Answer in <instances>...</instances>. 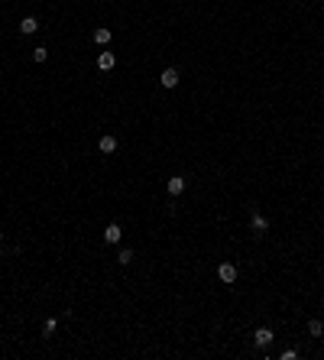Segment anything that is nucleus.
Segmentation results:
<instances>
[{
	"label": "nucleus",
	"instance_id": "nucleus-14",
	"mask_svg": "<svg viewBox=\"0 0 324 360\" xmlns=\"http://www.w3.org/2000/svg\"><path fill=\"white\" fill-rule=\"evenodd\" d=\"M55 328H59V321H55V318H49L46 325H42V334H55Z\"/></svg>",
	"mask_w": 324,
	"mask_h": 360
},
{
	"label": "nucleus",
	"instance_id": "nucleus-13",
	"mask_svg": "<svg viewBox=\"0 0 324 360\" xmlns=\"http://www.w3.org/2000/svg\"><path fill=\"white\" fill-rule=\"evenodd\" d=\"M46 59H49V49H46V46L32 49V62H46Z\"/></svg>",
	"mask_w": 324,
	"mask_h": 360
},
{
	"label": "nucleus",
	"instance_id": "nucleus-1",
	"mask_svg": "<svg viewBox=\"0 0 324 360\" xmlns=\"http://www.w3.org/2000/svg\"><path fill=\"white\" fill-rule=\"evenodd\" d=\"M237 266H233V263H221V266H217V279L224 282V286H233V282H237Z\"/></svg>",
	"mask_w": 324,
	"mask_h": 360
},
{
	"label": "nucleus",
	"instance_id": "nucleus-2",
	"mask_svg": "<svg viewBox=\"0 0 324 360\" xmlns=\"http://www.w3.org/2000/svg\"><path fill=\"white\" fill-rule=\"evenodd\" d=\"M185 188H188V179H185V175H172V179L165 182V192H169V195H182Z\"/></svg>",
	"mask_w": 324,
	"mask_h": 360
},
{
	"label": "nucleus",
	"instance_id": "nucleus-8",
	"mask_svg": "<svg viewBox=\"0 0 324 360\" xmlns=\"http://www.w3.org/2000/svg\"><path fill=\"white\" fill-rule=\"evenodd\" d=\"M114 65H117V55H114V52H100V55H97V68H100V71H110Z\"/></svg>",
	"mask_w": 324,
	"mask_h": 360
},
{
	"label": "nucleus",
	"instance_id": "nucleus-10",
	"mask_svg": "<svg viewBox=\"0 0 324 360\" xmlns=\"http://www.w3.org/2000/svg\"><path fill=\"white\" fill-rule=\"evenodd\" d=\"M94 42H97V46H107L110 42V30L107 26H97V30H94Z\"/></svg>",
	"mask_w": 324,
	"mask_h": 360
},
{
	"label": "nucleus",
	"instance_id": "nucleus-16",
	"mask_svg": "<svg viewBox=\"0 0 324 360\" xmlns=\"http://www.w3.org/2000/svg\"><path fill=\"white\" fill-rule=\"evenodd\" d=\"M0 240H3V230H0Z\"/></svg>",
	"mask_w": 324,
	"mask_h": 360
},
{
	"label": "nucleus",
	"instance_id": "nucleus-3",
	"mask_svg": "<svg viewBox=\"0 0 324 360\" xmlns=\"http://www.w3.org/2000/svg\"><path fill=\"white\" fill-rule=\"evenodd\" d=\"M272 341H276L272 328H256V334H253V344H256V347H269Z\"/></svg>",
	"mask_w": 324,
	"mask_h": 360
},
{
	"label": "nucleus",
	"instance_id": "nucleus-12",
	"mask_svg": "<svg viewBox=\"0 0 324 360\" xmlns=\"http://www.w3.org/2000/svg\"><path fill=\"white\" fill-rule=\"evenodd\" d=\"M117 263H120V266H130V263H133V250H130V247H124V250L117 253Z\"/></svg>",
	"mask_w": 324,
	"mask_h": 360
},
{
	"label": "nucleus",
	"instance_id": "nucleus-5",
	"mask_svg": "<svg viewBox=\"0 0 324 360\" xmlns=\"http://www.w3.org/2000/svg\"><path fill=\"white\" fill-rule=\"evenodd\" d=\"M178 81H182V78H178L175 68H162V75H159V85H162V88H175Z\"/></svg>",
	"mask_w": 324,
	"mask_h": 360
},
{
	"label": "nucleus",
	"instance_id": "nucleus-9",
	"mask_svg": "<svg viewBox=\"0 0 324 360\" xmlns=\"http://www.w3.org/2000/svg\"><path fill=\"white\" fill-rule=\"evenodd\" d=\"M250 224H253V230H256V234L269 230V218H266V214H259V211H253V221H250Z\"/></svg>",
	"mask_w": 324,
	"mask_h": 360
},
{
	"label": "nucleus",
	"instance_id": "nucleus-11",
	"mask_svg": "<svg viewBox=\"0 0 324 360\" xmlns=\"http://www.w3.org/2000/svg\"><path fill=\"white\" fill-rule=\"evenodd\" d=\"M308 334H311V337H324V325H321L318 318L308 321Z\"/></svg>",
	"mask_w": 324,
	"mask_h": 360
},
{
	"label": "nucleus",
	"instance_id": "nucleus-4",
	"mask_svg": "<svg viewBox=\"0 0 324 360\" xmlns=\"http://www.w3.org/2000/svg\"><path fill=\"white\" fill-rule=\"evenodd\" d=\"M120 240H124L120 224H107V227H104V243H120Z\"/></svg>",
	"mask_w": 324,
	"mask_h": 360
},
{
	"label": "nucleus",
	"instance_id": "nucleus-7",
	"mask_svg": "<svg viewBox=\"0 0 324 360\" xmlns=\"http://www.w3.org/2000/svg\"><path fill=\"white\" fill-rule=\"evenodd\" d=\"M36 30H39V20H36V16H23V20H20V33H23V36H32Z\"/></svg>",
	"mask_w": 324,
	"mask_h": 360
},
{
	"label": "nucleus",
	"instance_id": "nucleus-15",
	"mask_svg": "<svg viewBox=\"0 0 324 360\" xmlns=\"http://www.w3.org/2000/svg\"><path fill=\"white\" fill-rule=\"evenodd\" d=\"M298 357V351H295V347H289V351H282V360H295Z\"/></svg>",
	"mask_w": 324,
	"mask_h": 360
},
{
	"label": "nucleus",
	"instance_id": "nucleus-6",
	"mask_svg": "<svg viewBox=\"0 0 324 360\" xmlns=\"http://www.w3.org/2000/svg\"><path fill=\"white\" fill-rule=\"evenodd\" d=\"M97 149H100V153H104V156H110V153H117V136H114V133L100 136V140H97Z\"/></svg>",
	"mask_w": 324,
	"mask_h": 360
}]
</instances>
